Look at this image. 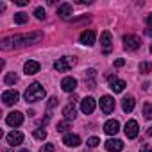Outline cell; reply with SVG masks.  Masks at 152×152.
Masks as SVG:
<instances>
[{"label":"cell","mask_w":152,"mask_h":152,"mask_svg":"<svg viewBox=\"0 0 152 152\" xmlns=\"http://www.w3.org/2000/svg\"><path fill=\"white\" fill-rule=\"evenodd\" d=\"M134 106H136V100H134L132 97H125V99L122 100V109H124V113H131V111L134 109Z\"/></svg>","instance_id":"obj_19"},{"label":"cell","mask_w":152,"mask_h":152,"mask_svg":"<svg viewBox=\"0 0 152 152\" xmlns=\"http://www.w3.org/2000/svg\"><path fill=\"white\" fill-rule=\"evenodd\" d=\"M6 140H7V143H9L11 147H16V145H20V143L23 141V134H22L20 131H13V132H9V134L6 136Z\"/></svg>","instance_id":"obj_14"},{"label":"cell","mask_w":152,"mask_h":152,"mask_svg":"<svg viewBox=\"0 0 152 152\" xmlns=\"http://www.w3.org/2000/svg\"><path fill=\"white\" fill-rule=\"evenodd\" d=\"M23 72H25L27 75L38 73V72H39V63H38V61H27V63L23 64Z\"/></svg>","instance_id":"obj_18"},{"label":"cell","mask_w":152,"mask_h":152,"mask_svg":"<svg viewBox=\"0 0 152 152\" xmlns=\"http://www.w3.org/2000/svg\"><path fill=\"white\" fill-rule=\"evenodd\" d=\"M107 81H109V88L115 91V93H122L124 90H125V81H122V79H118V77H113V75H109L107 77Z\"/></svg>","instance_id":"obj_8"},{"label":"cell","mask_w":152,"mask_h":152,"mask_svg":"<svg viewBox=\"0 0 152 152\" xmlns=\"http://www.w3.org/2000/svg\"><path fill=\"white\" fill-rule=\"evenodd\" d=\"M100 109H102L104 115H111L113 109H115V99L109 97V95H104L100 99Z\"/></svg>","instance_id":"obj_6"},{"label":"cell","mask_w":152,"mask_h":152,"mask_svg":"<svg viewBox=\"0 0 152 152\" xmlns=\"http://www.w3.org/2000/svg\"><path fill=\"white\" fill-rule=\"evenodd\" d=\"M147 23H148V25L152 27V15H148V18H147Z\"/></svg>","instance_id":"obj_35"},{"label":"cell","mask_w":152,"mask_h":152,"mask_svg":"<svg viewBox=\"0 0 152 152\" xmlns=\"http://www.w3.org/2000/svg\"><path fill=\"white\" fill-rule=\"evenodd\" d=\"M140 70L143 73H150L152 72V63H140Z\"/></svg>","instance_id":"obj_28"},{"label":"cell","mask_w":152,"mask_h":152,"mask_svg":"<svg viewBox=\"0 0 152 152\" xmlns=\"http://www.w3.org/2000/svg\"><path fill=\"white\" fill-rule=\"evenodd\" d=\"M73 64H75V57H61L54 63V68L57 72H68Z\"/></svg>","instance_id":"obj_4"},{"label":"cell","mask_w":152,"mask_h":152,"mask_svg":"<svg viewBox=\"0 0 152 152\" xmlns=\"http://www.w3.org/2000/svg\"><path fill=\"white\" fill-rule=\"evenodd\" d=\"M27 22H29V15H25V13H16V15H15V23L23 25V23H27Z\"/></svg>","instance_id":"obj_23"},{"label":"cell","mask_w":152,"mask_h":152,"mask_svg":"<svg viewBox=\"0 0 152 152\" xmlns=\"http://www.w3.org/2000/svg\"><path fill=\"white\" fill-rule=\"evenodd\" d=\"M150 54H152V45H150Z\"/></svg>","instance_id":"obj_38"},{"label":"cell","mask_w":152,"mask_h":152,"mask_svg":"<svg viewBox=\"0 0 152 152\" xmlns=\"http://www.w3.org/2000/svg\"><path fill=\"white\" fill-rule=\"evenodd\" d=\"M66 129H70V122H68V120H63V122L57 124V131H59V132H64Z\"/></svg>","instance_id":"obj_26"},{"label":"cell","mask_w":152,"mask_h":152,"mask_svg":"<svg viewBox=\"0 0 152 152\" xmlns=\"http://www.w3.org/2000/svg\"><path fill=\"white\" fill-rule=\"evenodd\" d=\"M81 111H83L84 115H91V113L95 111V99H93V97L83 99V102H81Z\"/></svg>","instance_id":"obj_11"},{"label":"cell","mask_w":152,"mask_h":152,"mask_svg":"<svg viewBox=\"0 0 152 152\" xmlns=\"http://www.w3.org/2000/svg\"><path fill=\"white\" fill-rule=\"evenodd\" d=\"M45 99V90L39 83H32L27 90H25V100L27 102H39Z\"/></svg>","instance_id":"obj_2"},{"label":"cell","mask_w":152,"mask_h":152,"mask_svg":"<svg viewBox=\"0 0 152 152\" xmlns=\"http://www.w3.org/2000/svg\"><path fill=\"white\" fill-rule=\"evenodd\" d=\"M4 83L7 84V86H13V84H16L18 83V75L15 73V72H9L6 77H4Z\"/></svg>","instance_id":"obj_22"},{"label":"cell","mask_w":152,"mask_h":152,"mask_svg":"<svg viewBox=\"0 0 152 152\" xmlns=\"http://www.w3.org/2000/svg\"><path fill=\"white\" fill-rule=\"evenodd\" d=\"M43 38L41 32H31V34H16L11 38H4L2 43H0V48L2 50H11V48H18V47H27L32 43H38Z\"/></svg>","instance_id":"obj_1"},{"label":"cell","mask_w":152,"mask_h":152,"mask_svg":"<svg viewBox=\"0 0 152 152\" xmlns=\"http://www.w3.org/2000/svg\"><path fill=\"white\" fill-rule=\"evenodd\" d=\"M141 115H143V118H145V120H150V118H152V104H150V102H147V104L143 106Z\"/></svg>","instance_id":"obj_24"},{"label":"cell","mask_w":152,"mask_h":152,"mask_svg":"<svg viewBox=\"0 0 152 152\" xmlns=\"http://www.w3.org/2000/svg\"><path fill=\"white\" fill-rule=\"evenodd\" d=\"M125 136H127L129 140H132V138L138 136V122H136V120H129V122L125 124Z\"/></svg>","instance_id":"obj_13"},{"label":"cell","mask_w":152,"mask_h":152,"mask_svg":"<svg viewBox=\"0 0 152 152\" xmlns=\"http://www.w3.org/2000/svg\"><path fill=\"white\" fill-rule=\"evenodd\" d=\"M4 152H7V150H4Z\"/></svg>","instance_id":"obj_39"},{"label":"cell","mask_w":152,"mask_h":152,"mask_svg":"<svg viewBox=\"0 0 152 152\" xmlns=\"http://www.w3.org/2000/svg\"><path fill=\"white\" fill-rule=\"evenodd\" d=\"M20 152H29V150H27V148H23V150H20Z\"/></svg>","instance_id":"obj_37"},{"label":"cell","mask_w":152,"mask_h":152,"mask_svg":"<svg viewBox=\"0 0 152 152\" xmlns=\"http://www.w3.org/2000/svg\"><path fill=\"white\" fill-rule=\"evenodd\" d=\"M95 39H97V32H95V31H84V32H81V36H79V41H81L83 45H86V47L95 45Z\"/></svg>","instance_id":"obj_9"},{"label":"cell","mask_w":152,"mask_h":152,"mask_svg":"<svg viewBox=\"0 0 152 152\" xmlns=\"http://www.w3.org/2000/svg\"><path fill=\"white\" fill-rule=\"evenodd\" d=\"M93 77H95V70H88V77H84V81H86V84H88L90 90L95 88V81H93Z\"/></svg>","instance_id":"obj_25"},{"label":"cell","mask_w":152,"mask_h":152,"mask_svg":"<svg viewBox=\"0 0 152 152\" xmlns=\"http://www.w3.org/2000/svg\"><path fill=\"white\" fill-rule=\"evenodd\" d=\"M61 88H63V91H66V93L75 91V88H77V79H73V77H64V79L61 81Z\"/></svg>","instance_id":"obj_12"},{"label":"cell","mask_w":152,"mask_h":152,"mask_svg":"<svg viewBox=\"0 0 152 152\" xmlns=\"http://www.w3.org/2000/svg\"><path fill=\"white\" fill-rule=\"evenodd\" d=\"M63 115H64V120H73L75 118V106H73V102H70L64 109H63Z\"/></svg>","instance_id":"obj_21"},{"label":"cell","mask_w":152,"mask_h":152,"mask_svg":"<svg viewBox=\"0 0 152 152\" xmlns=\"http://www.w3.org/2000/svg\"><path fill=\"white\" fill-rule=\"evenodd\" d=\"M6 124H7V125H11V127H20V125L23 124V115H22L20 111H13V113H9V115H7Z\"/></svg>","instance_id":"obj_7"},{"label":"cell","mask_w":152,"mask_h":152,"mask_svg":"<svg viewBox=\"0 0 152 152\" xmlns=\"http://www.w3.org/2000/svg\"><path fill=\"white\" fill-rule=\"evenodd\" d=\"M99 143H100V140H99V138H95V136L88 140V147H91V148H93V147H97Z\"/></svg>","instance_id":"obj_31"},{"label":"cell","mask_w":152,"mask_h":152,"mask_svg":"<svg viewBox=\"0 0 152 152\" xmlns=\"http://www.w3.org/2000/svg\"><path fill=\"white\" fill-rule=\"evenodd\" d=\"M18 99H20V95H18L16 90H7V91L2 93V100H4L6 106H13V104H16Z\"/></svg>","instance_id":"obj_10"},{"label":"cell","mask_w":152,"mask_h":152,"mask_svg":"<svg viewBox=\"0 0 152 152\" xmlns=\"http://www.w3.org/2000/svg\"><path fill=\"white\" fill-rule=\"evenodd\" d=\"M54 150H56V145H54V143H47V145L41 147L39 152H54Z\"/></svg>","instance_id":"obj_30"},{"label":"cell","mask_w":152,"mask_h":152,"mask_svg":"<svg viewBox=\"0 0 152 152\" xmlns=\"http://www.w3.org/2000/svg\"><path fill=\"white\" fill-rule=\"evenodd\" d=\"M124 63H125L124 59H116V61H115V66H116V68H120V66H124Z\"/></svg>","instance_id":"obj_33"},{"label":"cell","mask_w":152,"mask_h":152,"mask_svg":"<svg viewBox=\"0 0 152 152\" xmlns=\"http://www.w3.org/2000/svg\"><path fill=\"white\" fill-rule=\"evenodd\" d=\"M148 136H152V127H150V129H148Z\"/></svg>","instance_id":"obj_36"},{"label":"cell","mask_w":152,"mask_h":152,"mask_svg":"<svg viewBox=\"0 0 152 152\" xmlns=\"http://www.w3.org/2000/svg\"><path fill=\"white\" fill-rule=\"evenodd\" d=\"M63 143L66 145V147H77L79 143H81V138L77 136V134H64V138H63Z\"/></svg>","instance_id":"obj_17"},{"label":"cell","mask_w":152,"mask_h":152,"mask_svg":"<svg viewBox=\"0 0 152 152\" xmlns=\"http://www.w3.org/2000/svg\"><path fill=\"white\" fill-rule=\"evenodd\" d=\"M57 15L61 16V18H68L70 15H72V4H61L59 7H57Z\"/></svg>","instance_id":"obj_20"},{"label":"cell","mask_w":152,"mask_h":152,"mask_svg":"<svg viewBox=\"0 0 152 152\" xmlns=\"http://www.w3.org/2000/svg\"><path fill=\"white\" fill-rule=\"evenodd\" d=\"M104 131L107 132V134H116L118 131H120V122L118 120H107L106 124H104Z\"/></svg>","instance_id":"obj_16"},{"label":"cell","mask_w":152,"mask_h":152,"mask_svg":"<svg viewBox=\"0 0 152 152\" xmlns=\"http://www.w3.org/2000/svg\"><path fill=\"white\" fill-rule=\"evenodd\" d=\"M100 45H102V52L104 54H109L113 50V38H111V32L109 31H104L102 36H100Z\"/></svg>","instance_id":"obj_5"},{"label":"cell","mask_w":152,"mask_h":152,"mask_svg":"<svg viewBox=\"0 0 152 152\" xmlns=\"http://www.w3.org/2000/svg\"><path fill=\"white\" fill-rule=\"evenodd\" d=\"M104 145H106V148H107L109 152H120V150L124 148V141H122V140H116V138H115V140H107Z\"/></svg>","instance_id":"obj_15"},{"label":"cell","mask_w":152,"mask_h":152,"mask_svg":"<svg viewBox=\"0 0 152 152\" xmlns=\"http://www.w3.org/2000/svg\"><path fill=\"white\" fill-rule=\"evenodd\" d=\"M34 15H36V18H38V20H45V18H47V15H45V9H43V7H38V9L34 11Z\"/></svg>","instance_id":"obj_29"},{"label":"cell","mask_w":152,"mask_h":152,"mask_svg":"<svg viewBox=\"0 0 152 152\" xmlns=\"http://www.w3.org/2000/svg\"><path fill=\"white\" fill-rule=\"evenodd\" d=\"M140 152H152V150H150V147H148L147 143H143V145H141V148H140Z\"/></svg>","instance_id":"obj_32"},{"label":"cell","mask_w":152,"mask_h":152,"mask_svg":"<svg viewBox=\"0 0 152 152\" xmlns=\"http://www.w3.org/2000/svg\"><path fill=\"white\" fill-rule=\"evenodd\" d=\"M34 138L36 140H45L47 138V131L45 129H36L34 131Z\"/></svg>","instance_id":"obj_27"},{"label":"cell","mask_w":152,"mask_h":152,"mask_svg":"<svg viewBox=\"0 0 152 152\" xmlns=\"http://www.w3.org/2000/svg\"><path fill=\"white\" fill-rule=\"evenodd\" d=\"M124 47L127 50H138L141 47V39L134 34H125L124 36Z\"/></svg>","instance_id":"obj_3"},{"label":"cell","mask_w":152,"mask_h":152,"mask_svg":"<svg viewBox=\"0 0 152 152\" xmlns=\"http://www.w3.org/2000/svg\"><path fill=\"white\" fill-rule=\"evenodd\" d=\"M27 0H16V6H27Z\"/></svg>","instance_id":"obj_34"}]
</instances>
